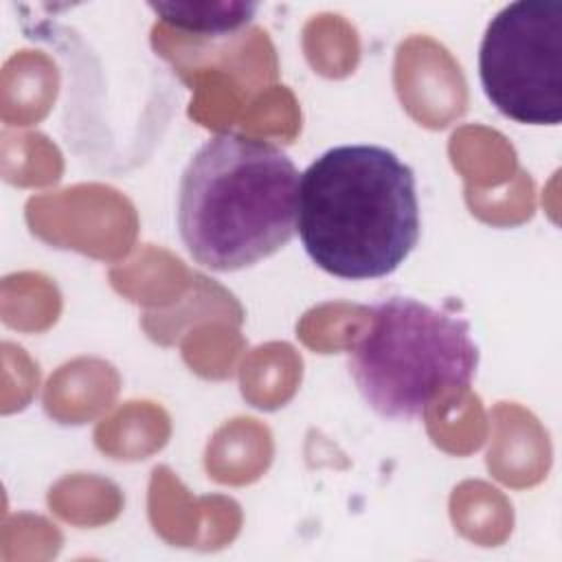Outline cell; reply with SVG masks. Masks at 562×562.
I'll return each mask as SVG.
<instances>
[{
	"label": "cell",
	"instance_id": "5b68a950",
	"mask_svg": "<svg viewBox=\"0 0 562 562\" xmlns=\"http://www.w3.org/2000/svg\"><path fill=\"white\" fill-rule=\"evenodd\" d=\"M162 22L184 33L226 35L246 26L259 4L255 2H149Z\"/></svg>",
	"mask_w": 562,
	"mask_h": 562
},
{
	"label": "cell",
	"instance_id": "3957f363",
	"mask_svg": "<svg viewBox=\"0 0 562 562\" xmlns=\"http://www.w3.org/2000/svg\"><path fill=\"white\" fill-rule=\"evenodd\" d=\"M367 321L349 349V373L380 417L422 419L476 373L479 347L459 316L413 296H389L367 310Z\"/></svg>",
	"mask_w": 562,
	"mask_h": 562
},
{
	"label": "cell",
	"instance_id": "6da1fadb",
	"mask_svg": "<svg viewBox=\"0 0 562 562\" xmlns=\"http://www.w3.org/2000/svg\"><path fill=\"white\" fill-rule=\"evenodd\" d=\"M296 231L327 274L389 277L419 239L415 171L382 145L329 147L301 173Z\"/></svg>",
	"mask_w": 562,
	"mask_h": 562
},
{
	"label": "cell",
	"instance_id": "277c9868",
	"mask_svg": "<svg viewBox=\"0 0 562 562\" xmlns=\"http://www.w3.org/2000/svg\"><path fill=\"white\" fill-rule=\"evenodd\" d=\"M479 79L492 105L525 125L562 121V0H518L487 24Z\"/></svg>",
	"mask_w": 562,
	"mask_h": 562
},
{
	"label": "cell",
	"instance_id": "7a4b0ae2",
	"mask_svg": "<svg viewBox=\"0 0 562 562\" xmlns=\"http://www.w3.org/2000/svg\"><path fill=\"white\" fill-rule=\"evenodd\" d=\"M301 173L277 145L220 132L180 178L178 231L209 270L235 272L281 250L296 233Z\"/></svg>",
	"mask_w": 562,
	"mask_h": 562
}]
</instances>
